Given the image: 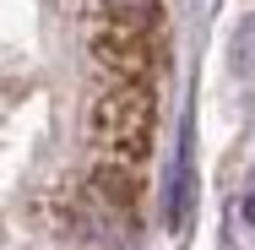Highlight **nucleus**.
<instances>
[{
	"label": "nucleus",
	"mask_w": 255,
	"mask_h": 250,
	"mask_svg": "<svg viewBox=\"0 0 255 250\" xmlns=\"http://www.w3.org/2000/svg\"><path fill=\"white\" fill-rule=\"evenodd\" d=\"M234 60L245 76H255V16H245V27L234 33Z\"/></svg>",
	"instance_id": "1"
},
{
	"label": "nucleus",
	"mask_w": 255,
	"mask_h": 250,
	"mask_svg": "<svg viewBox=\"0 0 255 250\" xmlns=\"http://www.w3.org/2000/svg\"><path fill=\"white\" fill-rule=\"evenodd\" d=\"M245 223H255V196H245Z\"/></svg>",
	"instance_id": "2"
}]
</instances>
